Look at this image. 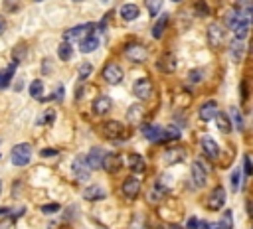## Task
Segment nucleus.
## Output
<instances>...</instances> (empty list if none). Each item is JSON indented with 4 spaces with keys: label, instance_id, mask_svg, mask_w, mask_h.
Segmentation results:
<instances>
[{
    "label": "nucleus",
    "instance_id": "obj_1",
    "mask_svg": "<svg viewBox=\"0 0 253 229\" xmlns=\"http://www.w3.org/2000/svg\"><path fill=\"white\" fill-rule=\"evenodd\" d=\"M32 158V146L28 142H22V144H16L10 152V160L14 166H26Z\"/></svg>",
    "mask_w": 253,
    "mask_h": 229
},
{
    "label": "nucleus",
    "instance_id": "obj_2",
    "mask_svg": "<svg viewBox=\"0 0 253 229\" xmlns=\"http://www.w3.org/2000/svg\"><path fill=\"white\" fill-rule=\"evenodd\" d=\"M125 57L132 63H142V61L148 59V51L142 43H128L125 47Z\"/></svg>",
    "mask_w": 253,
    "mask_h": 229
},
{
    "label": "nucleus",
    "instance_id": "obj_3",
    "mask_svg": "<svg viewBox=\"0 0 253 229\" xmlns=\"http://www.w3.org/2000/svg\"><path fill=\"white\" fill-rule=\"evenodd\" d=\"M225 190L221 188V186H215L213 190H211V193L208 195V199H206V205H208V209L210 211H219L223 205H225Z\"/></svg>",
    "mask_w": 253,
    "mask_h": 229
},
{
    "label": "nucleus",
    "instance_id": "obj_4",
    "mask_svg": "<svg viewBox=\"0 0 253 229\" xmlns=\"http://www.w3.org/2000/svg\"><path fill=\"white\" fill-rule=\"evenodd\" d=\"M223 38H225L223 28H221L217 22H211V24L208 26V43H210V47H211V49H217V47L223 43Z\"/></svg>",
    "mask_w": 253,
    "mask_h": 229
},
{
    "label": "nucleus",
    "instance_id": "obj_5",
    "mask_svg": "<svg viewBox=\"0 0 253 229\" xmlns=\"http://www.w3.org/2000/svg\"><path fill=\"white\" fill-rule=\"evenodd\" d=\"M95 30V24H83V26H75V28H71V30H67L65 34H63V39L65 41H69V39H83V38H87V36H93L91 32Z\"/></svg>",
    "mask_w": 253,
    "mask_h": 229
},
{
    "label": "nucleus",
    "instance_id": "obj_6",
    "mask_svg": "<svg viewBox=\"0 0 253 229\" xmlns=\"http://www.w3.org/2000/svg\"><path fill=\"white\" fill-rule=\"evenodd\" d=\"M71 170H73V176L79 180V182H87L91 178V168L87 166L85 158L83 156H77L73 162H71Z\"/></svg>",
    "mask_w": 253,
    "mask_h": 229
},
{
    "label": "nucleus",
    "instance_id": "obj_7",
    "mask_svg": "<svg viewBox=\"0 0 253 229\" xmlns=\"http://www.w3.org/2000/svg\"><path fill=\"white\" fill-rule=\"evenodd\" d=\"M176 65H178V59H176V55L174 53H170V51H166V53H162L160 57H158V61H156V69L158 71H162V73H174L176 71Z\"/></svg>",
    "mask_w": 253,
    "mask_h": 229
},
{
    "label": "nucleus",
    "instance_id": "obj_8",
    "mask_svg": "<svg viewBox=\"0 0 253 229\" xmlns=\"http://www.w3.org/2000/svg\"><path fill=\"white\" fill-rule=\"evenodd\" d=\"M103 79H105V83H109V85H117V83L123 81V69H121L117 63H107V65L103 67Z\"/></svg>",
    "mask_w": 253,
    "mask_h": 229
},
{
    "label": "nucleus",
    "instance_id": "obj_9",
    "mask_svg": "<svg viewBox=\"0 0 253 229\" xmlns=\"http://www.w3.org/2000/svg\"><path fill=\"white\" fill-rule=\"evenodd\" d=\"M140 132L144 138H148L150 142H164V128L156 126V124H142Z\"/></svg>",
    "mask_w": 253,
    "mask_h": 229
},
{
    "label": "nucleus",
    "instance_id": "obj_10",
    "mask_svg": "<svg viewBox=\"0 0 253 229\" xmlns=\"http://www.w3.org/2000/svg\"><path fill=\"white\" fill-rule=\"evenodd\" d=\"M121 166H123V158L119 156V154H115V152H105V156H103V164H101V168H105L109 174H117L119 170H121Z\"/></svg>",
    "mask_w": 253,
    "mask_h": 229
},
{
    "label": "nucleus",
    "instance_id": "obj_11",
    "mask_svg": "<svg viewBox=\"0 0 253 229\" xmlns=\"http://www.w3.org/2000/svg\"><path fill=\"white\" fill-rule=\"evenodd\" d=\"M132 93H134L136 99H148L152 95V83H150V79L144 77V79L134 81L132 83Z\"/></svg>",
    "mask_w": 253,
    "mask_h": 229
},
{
    "label": "nucleus",
    "instance_id": "obj_12",
    "mask_svg": "<svg viewBox=\"0 0 253 229\" xmlns=\"http://www.w3.org/2000/svg\"><path fill=\"white\" fill-rule=\"evenodd\" d=\"M121 191H123L125 197L134 199V197L140 193V180H138V178H126V180L123 182V186H121Z\"/></svg>",
    "mask_w": 253,
    "mask_h": 229
},
{
    "label": "nucleus",
    "instance_id": "obj_13",
    "mask_svg": "<svg viewBox=\"0 0 253 229\" xmlns=\"http://www.w3.org/2000/svg\"><path fill=\"white\" fill-rule=\"evenodd\" d=\"M192 182H194L196 188H204L206 182H208V172H206V168L202 166L200 160H196L192 164Z\"/></svg>",
    "mask_w": 253,
    "mask_h": 229
},
{
    "label": "nucleus",
    "instance_id": "obj_14",
    "mask_svg": "<svg viewBox=\"0 0 253 229\" xmlns=\"http://www.w3.org/2000/svg\"><path fill=\"white\" fill-rule=\"evenodd\" d=\"M103 156H105V150L99 148V146H93V148L89 150V154L85 156V162H87V166H89L91 170H99L101 164H103Z\"/></svg>",
    "mask_w": 253,
    "mask_h": 229
},
{
    "label": "nucleus",
    "instance_id": "obj_15",
    "mask_svg": "<svg viewBox=\"0 0 253 229\" xmlns=\"http://www.w3.org/2000/svg\"><path fill=\"white\" fill-rule=\"evenodd\" d=\"M103 134H105L107 138H111V140L121 138V136L125 134V126H123L119 120H109V122L103 124Z\"/></svg>",
    "mask_w": 253,
    "mask_h": 229
},
{
    "label": "nucleus",
    "instance_id": "obj_16",
    "mask_svg": "<svg viewBox=\"0 0 253 229\" xmlns=\"http://www.w3.org/2000/svg\"><path fill=\"white\" fill-rule=\"evenodd\" d=\"M200 144H202V152H204L208 158H217V156H219V148H217V142H215L211 136H202Z\"/></svg>",
    "mask_w": 253,
    "mask_h": 229
},
{
    "label": "nucleus",
    "instance_id": "obj_17",
    "mask_svg": "<svg viewBox=\"0 0 253 229\" xmlns=\"http://www.w3.org/2000/svg\"><path fill=\"white\" fill-rule=\"evenodd\" d=\"M111 107H113V101L109 97H105V95H101V97H97L93 101V113L95 114H107L111 111Z\"/></svg>",
    "mask_w": 253,
    "mask_h": 229
},
{
    "label": "nucleus",
    "instance_id": "obj_18",
    "mask_svg": "<svg viewBox=\"0 0 253 229\" xmlns=\"http://www.w3.org/2000/svg\"><path fill=\"white\" fill-rule=\"evenodd\" d=\"M215 113H217V103H215V101H208V103H204V105L200 107V113H198V114H200L202 120L208 122V120H211V118L215 116Z\"/></svg>",
    "mask_w": 253,
    "mask_h": 229
},
{
    "label": "nucleus",
    "instance_id": "obj_19",
    "mask_svg": "<svg viewBox=\"0 0 253 229\" xmlns=\"http://www.w3.org/2000/svg\"><path fill=\"white\" fill-rule=\"evenodd\" d=\"M126 164H128V168H130L134 174H142V172L146 170V162H144V158H142L140 154H130V156L126 158Z\"/></svg>",
    "mask_w": 253,
    "mask_h": 229
},
{
    "label": "nucleus",
    "instance_id": "obj_20",
    "mask_svg": "<svg viewBox=\"0 0 253 229\" xmlns=\"http://www.w3.org/2000/svg\"><path fill=\"white\" fill-rule=\"evenodd\" d=\"M138 12H140V10H138V6H136V4H130V2H128V4H123V6H121V10H119L121 18H123V20H126V22L136 20V18H138Z\"/></svg>",
    "mask_w": 253,
    "mask_h": 229
},
{
    "label": "nucleus",
    "instance_id": "obj_21",
    "mask_svg": "<svg viewBox=\"0 0 253 229\" xmlns=\"http://www.w3.org/2000/svg\"><path fill=\"white\" fill-rule=\"evenodd\" d=\"M83 197H85L87 201H97V199H105L107 193H105V190H103L101 186H89V188H85Z\"/></svg>",
    "mask_w": 253,
    "mask_h": 229
},
{
    "label": "nucleus",
    "instance_id": "obj_22",
    "mask_svg": "<svg viewBox=\"0 0 253 229\" xmlns=\"http://www.w3.org/2000/svg\"><path fill=\"white\" fill-rule=\"evenodd\" d=\"M99 47V38L93 34V36H87L83 39H79V51L83 53H89V51H95Z\"/></svg>",
    "mask_w": 253,
    "mask_h": 229
},
{
    "label": "nucleus",
    "instance_id": "obj_23",
    "mask_svg": "<svg viewBox=\"0 0 253 229\" xmlns=\"http://www.w3.org/2000/svg\"><path fill=\"white\" fill-rule=\"evenodd\" d=\"M233 10L239 14V16H243V18H251V10H253V0H235V4H233Z\"/></svg>",
    "mask_w": 253,
    "mask_h": 229
},
{
    "label": "nucleus",
    "instance_id": "obj_24",
    "mask_svg": "<svg viewBox=\"0 0 253 229\" xmlns=\"http://www.w3.org/2000/svg\"><path fill=\"white\" fill-rule=\"evenodd\" d=\"M182 158H184V150L182 148H168L164 152V156H162V160L166 164H178Z\"/></svg>",
    "mask_w": 253,
    "mask_h": 229
},
{
    "label": "nucleus",
    "instance_id": "obj_25",
    "mask_svg": "<svg viewBox=\"0 0 253 229\" xmlns=\"http://www.w3.org/2000/svg\"><path fill=\"white\" fill-rule=\"evenodd\" d=\"M213 118H215V122H217V128H219L223 134H229V132H231V120H229V116H227L225 113H219V111H217Z\"/></svg>",
    "mask_w": 253,
    "mask_h": 229
},
{
    "label": "nucleus",
    "instance_id": "obj_26",
    "mask_svg": "<svg viewBox=\"0 0 253 229\" xmlns=\"http://www.w3.org/2000/svg\"><path fill=\"white\" fill-rule=\"evenodd\" d=\"M168 20H170V16L168 14H162L160 18H158V22L152 26V38H162V34H164V30H166V24H168Z\"/></svg>",
    "mask_w": 253,
    "mask_h": 229
},
{
    "label": "nucleus",
    "instance_id": "obj_27",
    "mask_svg": "<svg viewBox=\"0 0 253 229\" xmlns=\"http://www.w3.org/2000/svg\"><path fill=\"white\" fill-rule=\"evenodd\" d=\"M243 51H245V45H243L239 39H233V41H231V45H229V55H231V59H233L235 63H237V61H241Z\"/></svg>",
    "mask_w": 253,
    "mask_h": 229
},
{
    "label": "nucleus",
    "instance_id": "obj_28",
    "mask_svg": "<svg viewBox=\"0 0 253 229\" xmlns=\"http://www.w3.org/2000/svg\"><path fill=\"white\" fill-rule=\"evenodd\" d=\"M142 114H144V111H142V107H140V105H130V107H128V111H126L128 122H132V124H138V122L142 120Z\"/></svg>",
    "mask_w": 253,
    "mask_h": 229
},
{
    "label": "nucleus",
    "instance_id": "obj_29",
    "mask_svg": "<svg viewBox=\"0 0 253 229\" xmlns=\"http://www.w3.org/2000/svg\"><path fill=\"white\" fill-rule=\"evenodd\" d=\"M16 65H18V63H12V65H8L4 71H0V89H6V87H8V83H10L12 77H14Z\"/></svg>",
    "mask_w": 253,
    "mask_h": 229
},
{
    "label": "nucleus",
    "instance_id": "obj_30",
    "mask_svg": "<svg viewBox=\"0 0 253 229\" xmlns=\"http://www.w3.org/2000/svg\"><path fill=\"white\" fill-rule=\"evenodd\" d=\"M247 34H249V20H241L235 28H233V36H235V39H245L247 38Z\"/></svg>",
    "mask_w": 253,
    "mask_h": 229
},
{
    "label": "nucleus",
    "instance_id": "obj_31",
    "mask_svg": "<svg viewBox=\"0 0 253 229\" xmlns=\"http://www.w3.org/2000/svg\"><path fill=\"white\" fill-rule=\"evenodd\" d=\"M57 57H59L61 61H69V59L73 57V47H71L67 41L59 43V47H57Z\"/></svg>",
    "mask_w": 253,
    "mask_h": 229
},
{
    "label": "nucleus",
    "instance_id": "obj_32",
    "mask_svg": "<svg viewBox=\"0 0 253 229\" xmlns=\"http://www.w3.org/2000/svg\"><path fill=\"white\" fill-rule=\"evenodd\" d=\"M215 229H233V213H231V209L223 211V215H221V219H219Z\"/></svg>",
    "mask_w": 253,
    "mask_h": 229
},
{
    "label": "nucleus",
    "instance_id": "obj_33",
    "mask_svg": "<svg viewBox=\"0 0 253 229\" xmlns=\"http://www.w3.org/2000/svg\"><path fill=\"white\" fill-rule=\"evenodd\" d=\"M241 20H247V18L239 16L235 10H231V12H227V14H225V26H227V28H231V30H233Z\"/></svg>",
    "mask_w": 253,
    "mask_h": 229
},
{
    "label": "nucleus",
    "instance_id": "obj_34",
    "mask_svg": "<svg viewBox=\"0 0 253 229\" xmlns=\"http://www.w3.org/2000/svg\"><path fill=\"white\" fill-rule=\"evenodd\" d=\"M42 93H43V83H42L40 79H34V81L30 83V95L40 101V99H42Z\"/></svg>",
    "mask_w": 253,
    "mask_h": 229
},
{
    "label": "nucleus",
    "instance_id": "obj_35",
    "mask_svg": "<svg viewBox=\"0 0 253 229\" xmlns=\"http://www.w3.org/2000/svg\"><path fill=\"white\" fill-rule=\"evenodd\" d=\"M144 4H146V10H148V14L154 18V16H158V12H160V8H162V0H144Z\"/></svg>",
    "mask_w": 253,
    "mask_h": 229
},
{
    "label": "nucleus",
    "instance_id": "obj_36",
    "mask_svg": "<svg viewBox=\"0 0 253 229\" xmlns=\"http://www.w3.org/2000/svg\"><path fill=\"white\" fill-rule=\"evenodd\" d=\"M178 138H180V130H178L176 126L164 128V142H166V140H178Z\"/></svg>",
    "mask_w": 253,
    "mask_h": 229
},
{
    "label": "nucleus",
    "instance_id": "obj_37",
    "mask_svg": "<svg viewBox=\"0 0 253 229\" xmlns=\"http://www.w3.org/2000/svg\"><path fill=\"white\" fill-rule=\"evenodd\" d=\"M239 186H241V172H239V168H235V170L231 172V190L237 191Z\"/></svg>",
    "mask_w": 253,
    "mask_h": 229
},
{
    "label": "nucleus",
    "instance_id": "obj_38",
    "mask_svg": "<svg viewBox=\"0 0 253 229\" xmlns=\"http://www.w3.org/2000/svg\"><path fill=\"white\" fill-rule=\"evenodd\" d=\"M196 14H198L200 18H206V16L210 14V8H208V4H206L204 0H198V2H196Z\"/></svg>",
    "mask_w": 253,
    "mask_h": 229
},
{
    "label": "nucleus",
    "instance_id": "obj_39",
    "mask_svg": "<svg viewBox=\"0 0 253 229\" xmlns=\"http://www.w3.org/2000/svg\"><path fill=\"white\" fill-rule=\"evenodd\" d=\"M91 71H93L91 63H87V61H85V63H81V65H79V79H81V81H83V79H87V77L91 75Z\"/></svg>",
    "mask_w": 253,
    "mask_h": 229
},
{
    "label": "nucleus",
    "instance_id": "obj_40",
    "mask_svg": "<svg viewBox=\"0 0 253 229\" xmlns=\"http://www.w3.org/2000/svg\"><path fill=\"white\" fill-rule=\"evenodd\" d=\"M202 77H204V71H202V69H194V71H190V73H188V81H190L192 85L200 83V81H202Z\"/></svg>",
    "mask_w": 253,
    "mask_h": 229
},
{
    "label": "nucleus",
    "instance_id": "obj_41",
    "mask_svg": "<svg viewBox=\"0 0 253 229\" xmlns=\"http://www.w3.org/2000/svg\"><path fill=\"white\" fill-rule=\"evenodd\" d=\"M231 114H233L231 118H233V124L237 126V130H243V118H241V113L233 107V109H231Z\"/></svg>",
    "mask_w": 253,
    "mask_h": 229
},
{
    "label": "nucleus",
    "instance_id": "obj_42",
    "mask_svg": "<svg viewBox=\"0 0 253 229\" xmlns=\"http://www.w3.org/2000/svg\"><path fill=\"white\" fill-rule=\"evenodd\" d=\"M20 8V0H4V10L6 12H16Z\"/></svg>",
    "mask_w": 253,
    "mask_h": 229
},
{
    "label": "nucleus",
    "instance_id": "obj_43",
    "mask_svg": "<svg viewBox=\"0 0 253 229\" xmlns=\"http://www.w3.org/2000/svg\"><path fill=\"white\" fill-rule=\"evenodd\" d=\"M61 207H59V203H45V205H42V211L47 215V213H55V211H59Z\"/></svg>",
    "mask_w": 253,
    "mask_h": 229
},
{
    "label": "nucleus",
    "instance_id": "obj_44",
    "mask_svg": "<svg viewBox=\"0 0 253 229\" xmlns=\"http://www.w3.org/2000/svg\"><path fill=\"white\" fill-rule=\"evenodd\" d=\"M53 71V63H51V59H43L42 61V73L43 75H49Z\"/></svg>",
    "mask_w": 253,
    "mask_h": 229
},
{
    "label": "nucleus",
    "instance_id": "obj_45",
    "mask_svg": "<svg viewBox=\"0 0 253 229\" xmlns=\"http://www.w3.org/2000/svg\"><path fill=\"white\" fill-rule=\"evenodd\" d=\"M24 49H26V47H24V43H22V45H18V47H14V63H18V61L24 57V53H26Z\"/></svg>",
    "mask_w": 253,
    "mask_h": 229
},
{
    "label": "nucleus",
    "instance_id": "obj_46",
    "mask_svg": "<svg viewBox=\"0 0 253 229\" xmlns=\"http://www.w3.org/2000/svg\"><path fill=\"white\" fill-rule=\"evenodd\" d=\"M243 164H245V176H251V174H253V168H251V156H249V154H245Z\"/></svg>",
    "mask_w": 253,
    "mask_h": 229
},
{
    "label": "nucleus",
    "instance_id": "obj_47",
    "mask_svg": "<svg viewBox=\"0 0 253 229\" xmlns=\"http://www.w3.org/2000/svg\"><path fill=\"white\" fill-rule=\"evenodd\" d=\"M53 120H55V111H51V109H49V111H45V113H43V122L51 124Z\"/></svg>",
    "mask_w": 253,
    "mask_h": 229
},
{
    "label": "nucleus",
    "instance_id": "obj_48",
    "mask_svg": "<svg viewBox=\"0 0 253 229\" xmlns=\"http://www.w3.org/2000/svg\"><path fill=\"white\" fill-rule=\"evenodd\" d=\"M63 95H65V89H63V87H57L55 93L51 95V99H53V101H63Z\"/></svg>",
    "mask_w": 253,
    "mask_h": 229
},
{
    "label": "nucleus",
    "instance_id": "obj_49",
    "mask_svg": "<svg viewBox=\"0 0 253 229\" xmlns=\"http://www.w3.org/2000/svg\"><path fill=\"white\" fill-rule=\"evenodd\" d=\"M198 219L196 217H188V221H186V229H198Z\"/></svg>",
    "mask_w": 253,
    "mask_h": 229
},
{
    "label": "nucleus",
    "instance_id": "obj_50",
    "mask_svg": "<svg viewBox=\"0 0 253 229\" xmlns=\"http://www.w3.org/2000/svg\"><path fill=\"white\" fill-rule=\"evenodd\" d=\"M40 154H42V156H43V158H47V156H55V154H57V152H55V150H53V148H43V150H42V152H40Z\"/></svg>",
    "mask_w": 253,
    "mask_h": 229
},
{
    "label": "nucleus",
    "instance_id": "obj_51",
    "mask_svg": "<svg viewBox=\"0 0 253 229\" xmlns=\"http://www.w3.org/2000/svg\"><path fill=\"white\" fill-rule=\"evenodd\" d=\"M6 32V20H4V16H0V36Z\"/></svg>",
    "mask_w": 253,
    "mask_h": 229
},
{
    "label": "nucleus",
    "instance_id": "obj_52",
    "mask_svg": "<svg viewBox=\"0 0 253 229\" xmlns=\"http://www.w3.org/2000/svg\"><path fill=\"white\" fill-rule=\"evenodd\" d=\"M198 229H211V225L208 221H202V223H198Z\"/></svg>",
    "mask_w": 253,
    "mask_h": 229
},
{
    "label": "nucleus",
    "instance_id": "obj_53",
    "mask_svg": "<svg viewBox=\"0 0 253 229\" xmlns=\"http://www.w3.org/2000/svg\"><path fill=\"white\" fill-rule=\"evenodd\" d=\"M241 93H243V101H247V85H245V81L241 85Z\"/></svg>",
    "mask_w": 253,
    "mask_h": 229
},
{
    "label": "nucleus",
    "instance_id": "obj_54",
    "mask_svg": "<svg viewBox=\"0 0 253 229\" xmlns=\"http://www.w3.org/2000/svg\"><path fill=\"white\" fill-rule=\"evenodd\" d=\"M8 213V207H0V215H6Z\"/></svg>",
    "mask_w": 253,
    "mask_h": 229
},
{
    "label": "nucleus",
    "instance_id": "obj_55",
    "mask_svg": "<svg viewBox=\"0 0 253 229\" xmlns=\"http://www.w3.org/2000/svg\"><path fill=\"white\" fill-rule=\"evenodd\" d=\"M97 227H99V229H107V227H105V225H101V223H97Z\"/></svg>",
    "mask_w": 253,
    "mask_h": 229
},
{
    "label": "nucleus",
    "instance_id": "obj_56",
    "mask_svg": "<svg viewBox=\"0 0 253 229\" xmlns=\"http://www.w3.org/2000/svg\"><path fill=\"white\" fill-rule=\"evenodd\" d=\"M172 229H182V227L180 225H172Z\"/></svg>",
    "mask_w": 253,
    "mask_h": 229
},
{
    "label": "nucleus",
    "instance_id": "obj_57",
    "mask_svg": "<svg viewBox=\"0 0 253 229\" xmlns=\"http://www.w3.org/2000/svg\"><path fill=\"white\" fill-rule=\"evenodd\" d=\"M0 193H2V182H0Z\"/></svg>",
    "mask_w": 253,
    "mask_h": 229
},
{
    "label": "nucleus",
    "instance_id": "obj_58",
    "mask_svg": "<svg viewBox=\"0 0 253 229\" xmlns=\"http://www.w3.org/2000/svg\"><path fill=\"white\" fill-rule=\"evenodd\" d=\"M172 2H182V0H172Z\"/></svg>",
    "mask_w": 253,
    "mask_h": 229
},
{
    "label": "nucleus",
    "instance_id": "obj_59",
    "mask_svg": "<svg viewBox=\"0 0 253 229\" xmlns=\"http://www.w3.org/2000/svg\"><path fill=\"white\" fill-rule=\"evenodd\" d=\"M101 2H109V0H101Z\"/></svg>",
    "mask_w": 253,
    "mask_h": 229
},
{
    "label": "nucleus",
    "instance_id": "obj_60",
    "mask_svg": "<svg viewBox=\"0 0 253 229\" xmlns=\"http://www.w3.org/2000/svg\"><path fill=\"white\" fill-rule=\"evenodd\" d=\"M34 2H42V0H34Z\"/></svg>",
    "mask_w": 253,
    "mask_h": 229
},
{
    "label": "nucleus",
    "instance_id": "obj_61",
    "mask_svg": "<svg viewBox=\"0 0 253 229\" xmlns=\"http://www.w3.org/2000/svg\"><path fill=\"white\" fill-rule=\"evenodd\" d=\"M73 2H81V0H73Z\"/></svg>",
    "mask_w": 253,
    "mask_h": 229
}]
</instances>
